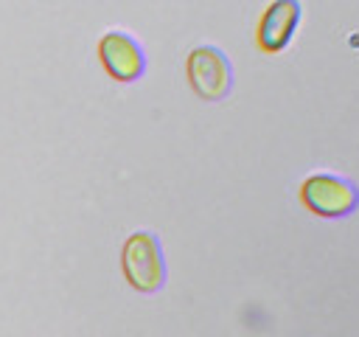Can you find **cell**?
Masks as SVG:
<instances>
[{
    "instance_id": "cell-5",
    "label": "cell",
    "mask_w": 359,
    "mask_h": 337,
    "mask_svg": "<svg viewBox=\"0 0 359 337\" xmlns=\"http://www.w3.org/2000/svg\"><path fill=\"white\" fill-rule=\"evenodd\" d=\"M300 20H303L300 0H272L258 20V31H255L258 48L264 53H280L294 39Z\"/></svg>"
},
{
    "instance_id": "cell-4",
    "label": "cell",
    "mask_w": 359,
    "mask_h": 337,
    "mask_svg": "<svg viewBox=\"0 0 359 337\" xmlns=\"http://www.w3.org/2000/svg\"><path fill=\"white\" fill-rule=\"evenodd\" d=\"M98 59L115 81H137L146 73L143 45L126 31H107L98 42Z\"/></svg>"
},
{
    "instance_id": "cell-2",
    "label": "cell",
    "mask_w": 359,
    "mask_h": 337,
    "mask_svg": "<svg viewBox=\"0 0 359 337\" xmlns=\"http://www.w3.org/2000/svg\"><path fill=\"white\" fill-rule=\"evenodd\" d=\"M121 267L126 281L137 292H157L165 284V258L160 239L149 230H137L123 242Z\"/></svg>"
},
{
    "instance_id": "cell-1",
    "label": "cell",
    "mask_w": 359,
    "mask_h": 337,
    "mask_svg": "<svg viewBox=\"0 0 359 337\" xmlns=\"http://www.w3.org/2000/svg\"><path fill=\"white\" fill-rule=\"evenodd\" d=\"M300 202L323 219H342L359 208V185L342 174L317 171L303 180Z\"/></svg>"
},
{
    "instance_id": "cell-3",
    "label": "cell",
    "mask_w": 359,
    "mask_h": 337,
    "mask_svg": "<svg viewBox=\"0 0 359 337\" xmlns=\"http://www.w3.org/2000/svg\"><path fill=\"white\" fill-rule=\"evenodd\" d=\"M191 90L205 101H222L233 90V65L227 53L216 45H199L185 62Z\"/></svg>"
}]
</instances>
